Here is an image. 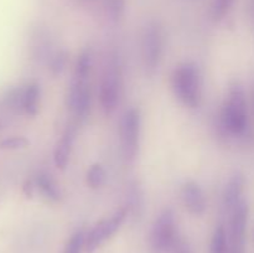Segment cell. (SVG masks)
Segmentation results:
<instances>
[{
	"mask_svg": "<svg viewBox=\"0 0 254 253\" xmlns=\"http://www.w3.org/2000/svg\"><path fill=\"white\" fill-rule=\"evenodd\" d=\"M179 235L176 231L175 215L173 210L166 208L155 220L151 230L150 243L155 253H170L178 241Z\"/></svg>",
	"mask_w": 254,
	"mask_h": 253,
	"instance_id": "277c9868",
	"label": "cell"
},
{
	"mask_svg": "<svg viewBox=\"0 0 254 253\" xmlns=\"http://www.w3.org/2000/svg\"><path fill=\"white\" fill-rule=\"evenodd\" d=\"M107 16L113 22H118L126 11V0H104Z\"/></svg>",
	"mask_w": 254,
	"mask_h": 253,
	"instance_id": "ac0fdd59",
	"label": "cell"
},
{
	"mask_svg": "<svg viewBox=\"0 0 254 253\" xmlns=\"http://www.w3.org/2000/svg\"><path fill=\"white\" fill-rule=\"evenodd\" d=\"M230 213L227 253H245L246 230H247L248 216H250L248 203L242 200Z\"/></svg>",
	"mask_w": 254,
	"mask_h": 253,
	"instance_id": "ba28073f",
	"label": "cell"
},
{
	"mask_svg": "<svg viewBox=\"0 0 254 253\" xmlns=\"http://www.w3.org/2000/svg\"><path fill=\"white\" fill-rule=\"evenodd\" d=\"M121 66L116 57H112L104 68L101 86H99V102H101L102 109L107 116L116 111L119 97H121Z\"/></svg>",
	"mask_w": 254,
	"mask_h": 253,
	"instance_id": "3957f363",
	"label": "cell"
},
{
	"mask_svg": "<svg viewBox=\"0 0 254 253\" xmlns=\"http://www.w3.org/2000/svg\"><path fill=\"white\" fill-rule=\"evenodd\" d=\"M35 186H36V184L32 180H27L26 183L24 184V189H22V190H24V193L26 195V197H31L32 193H34Z\"/></svg>",
	"mask_w": 254,
	"mask_h": 253,
	"instance_id": "d4e9b609",
	"label": "cell"
},
{
	"mask_svg": "<svg viewBox=\"0 0 254 253\" xmlns=\"http://www.w3.org/2000/svg\"><path fill=\"white\" fill-rule=\"evenodd\" d=\"M127 208L134 216L140 215V211L143 208V196H141V191L138 185H133L129 190V202L127 205Z\"/></svg>",
	"mask_w": 254,
	"mask_h": 253,
	"instance_id": "ffe728a7",
	"label": "cell"
},
{
	"mask_svg": "<svg viewBox=\"0 0 254 253\" xmlns=\"http://www.w3.org/2000/svg\"><path fill=\"white\" fill-rule=\"evenodd\" d=\"M221 123L225 130L233 135H241L247 129V101H246L245 89L237 82L230 87L227 98L221 112Z\"/></svg>",
	"mask_w": 254,
	"mask_h": 253,
	"instance_id": "7a4b0ae2",
	"label": "cell"
},
{
	"mask_svg": "<svg viewBox=\"0 0 254 253\" xmlns=\"http://www.w3.org/2000/svg\"><path fill=\"white\" fill-rule=\"evenodd\" d=\"M140 139V112L130 108L124 113L121 123L122 153L127 163H133L139 151Z\"/></svg>",
	"mask_w": 254,
	"mask_h": 253,
	"instance_id": "5b68a950",
	"label": "cell"
},
{
	"mask_svg": "<svg viewBox=\"0 0 254 253\" xmlns=\"http://www.w3.org/2000/svg\"><path fill=\"white\" fill-rule=\"evenodd\" d=\"M35 184H36V188L39 189L40 192H41L47 200L54 201V202H57V201L61 200V193H60L59 188H57L56 183H55V180L52 179V176L50 175V174H37Z\"/></svg>",
	"mask_w": 254,
	"mask_h": 253,
	"instance_id": "5bb4252c",
	"label": "cell"
},
{
	"mask_svg": "<svg viewBox=\"0 0 254 253\" xmlns=\"http://www.w3.org/2000/svg\"><path fill=\"white\" fill-rule=\"evenodd\" d=\"M40 86L37 83L27 84L20 92V109L27 116H36L40 106Z\"/></svg>",
	"mask_w": 254,
	"mask_h": 253,
	"instance_id": "4fadbf2b",
	"label": "cell"
},
{
	"mask_svg": "<svg viewBox=\"0 0 254 253\" xmlns=\"http://www.w3.org/2000/svg\"><path fill=\"white\" fill-rule=\"evenodd\" d=\"M235 0H212L211 5V17L213 21H221L227 16L232 9Z\"/></svg>",
	"mask_w": 254,
	"mask_h": 253,
	"instance_id": "e0dca14e",
	"label": "cell"
},
{
	"mask_svg": "<svg viewBox=\"0 0 254 253\" xmlns=\"http://www.w3.org/2000/svg\"><path fill=\"white\" fill-rule=\"evenodd\" d=\"M245 190V176L241 173H235L228 180L223 192V205L227 211H232L242 201V193Z\"/></svg>",
	"mask_w": 254,
	"mask_h": 253,
	"instance_id": "7c38bea8",
	"label": "cell"
},
{
	"mask_svg": "<svg viewBox=\"0 0 254 253\" xmlns=\"http://www.w3.org/2000/svg\"><path fill=\"white\" fill-rule=\"evenodd\" d=\"M92 68V51L89 49H86L81 52L76 62L74 67L73 77L79 79H88L89 72Z\"/></svg>",
	"mask_w": 254,
	"mask_h": 253,
	"instance_id": "9a60e30c",
	"label": "cell"
},
{
	"mask_svg": "<svg viewBox=\"0 0 254 253\" xmlns=\"http://www.w3.org/2000/svg\"><path fill=\"white\" fill-rule=\"evenodd\" d=\"M181 198L186 210L196 216L206 211V197L201 186L195 181H188L181 188Z\"/></svg>",
	"mask_w": 254,
	"mask_h": 253,
	"instance_id": "30bf717a",
	"label": "cell"
},
{
	"mask_svg": "<svg viewBox=\"0 0 254 253\" xmlns=\"http://www.w3.org/2000/svg\"><path fill=\"white\" fill-rule=\"evenodd\" d=\"M228 251V238L227 231L225 226L220 225L216 227L213 232L212 238H211L210 253H227Z\"/></svg>",
	"mask_w": 254,
	"mask_h": 253,
	"instance_id": "2e32d148",
	"label": "cell"
},
{
	"mask_svg": "<svg viewBox=\"0 0 254 253\" xmlns=\"http://www.w3.org/2000/svg\"><path fill=\"white\" fill-rule=\"evenodd\" d=\"M74 138H76V128L73 126H67L60 140L57 141L54 150L55 165L60 170H64L69 161L72 148H73Z\"/></svg>",
	"mask_w": 254,
	"mask_h": 253,
	"instance_id": "8fae6325",
	"label": "cell"
},
{
	"mask_svg": "<svg viewBox=\"0 0 254 253\" xmlns=\"http://www.w3.org/2000/svg\"><path fill=\"white\" fill-rule=\"evenodd\" d=\"M173 89L184 106L197 108L202 101V78L200 68L193 62L179 64L173 73Z\"/></svg>",
	"mask_w": 254,
	"mask_h": 253,
	"instance_id": "6da1fadb",
	"label": "cell"
},
{
	"mask_svg": "<svg viewBox=\"0 0 254 253\" xmlns=\"http://www.w3.org/2000/svg\"><path fill=\"white\" fill-rule=\"evenodd\" d=\"M67 104L77 118H86L91 107V89H89L88 79H79L73 77L67 97Z\"/></svg>",
	"mask_w": 254,
	"mask_h": 253,
	"instance_id": "9c48e42d",
	"label": "cell"
},
{
	"mask_svg": "<svg viewBox=\"0 0 254 253\" xmlns=\"http://www.w3.org/2000/svg\"><path fill=\"white\" fill-rule=\"evenodd\" d=\"M29 139L25 136H9L0 141V149L4 150H17V149H24L29 146Z\"/></svg>",
	"mask_w": 254,
	"mask_h": 253,
	"instance_id": "7402d4cb",
	"label": "cell"
},
{
	"mask_svg": "<svg viewBox=\"0 0 254 253\" xmlns=\"http://www.w3.org/2000/svg\"><path fill=\"white\" fill-rule=\"evenodd\" d=\"M164 50V32L158 22H149L143 34L141 52L146 72L154 74L160 64Z\"/></svg>",
	"mask_w": 254,
	"mask_h": 253,
	"instance_id": "8992f818",
	"label": "cell"
},
{
	"mask_svg": "<svg viewBox=\"0 0 254 253\" xmlns=\"http://www.w3.org/2000/svg\"><path fill=\"white\" fill-rule=\"evenodd\" d=\"M64 66H66V55L64 52H60L59 55H56L54 60L51 62V72L56 76V74H60L62 71H64Z\"/></svg>",
	"mask_w": 254,
	"mask_h": 253,
	"instance_id": "603a6c76",
	"label": "cell"
},
{
	"mask_svg": "<svg viewBox=\"0 0 254 253\" xmlns=\"http://www.w3.org/2000/svg\"><path fill=\"white\" fill-rule=\"evenodd\" d=\"M170 253H192V250H191L190 245L186 241L179 237L175 245H174V247L171 248Z\"/></svg>",
	"mask_w": 254,
	"mask_h": 253,
	"instance_id": "cb8c5ba5",
	"label": "cell"
},
{
	"mask_svg": "<svg viewBox=\"0 0 254 253\" xmlns=\"http://www.w3.org/2000/svg\"><path fill=\"white\" fill-rule=\"evenodd\" d=\"M128 212L127 206H122L118 210L114 211L113 215L109 216L108 218H104L94 225V227L89 231L84 240V248L87 252L93 253L102 243L109 240L123 225Z\"/></svg>",
	"mask_w": 254,
	"mask_h": 253,
	"instance_id": "52a82bcc",
	"label": "cell"
},
{
	"mask_svg": "<svg viewBox=\"0 0 254 253\" xmlns=\"http://www.w3.org/2000/svg\"><path fill=\"white\" fill-rule=\"evenodd\" d=\"M84 240H86V235L83 231H76L66 242L64 253H81L84 246Z\"/></svg>",
	"mask_w": 254,
	"mask_h": 253,
	"instance_id": "44dd1931",
	"label": "cell"
},
{
	"mask_svg": "<svg viewBox=\"0 0 254 253\" xmlns=\"http://www.w3.org/2000/svg\"><path fill=\"white\" fill-rule=\"evenodd\" d=\"M106 180V171L101 164L96 163L87 171V184L91 189L101 188Z\"/></svg>",
	"mask_w": 254,
	"mask_h": 253,
	"instance_id": "d6986e66",
	"label": "cell"
}]
</instances>
